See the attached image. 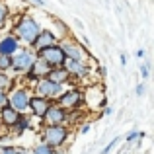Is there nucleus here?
<instances>
[{"mask_svg": "<svg viewBox=\"0 0 154 154\" xmlns=\"http://www.w3.org/2000/svg\"><path fill=\"white\" fill-rule=\"evenodd\" d=\"M140 74H143V78H148V74H150V63L140 64Z\"/></svg>", "mask_w": 154, "mask_h": 154, "instance_id": "obj_22", "label": "nucleus"}, {"mask_svg": "<svg viewBox=\"0 0 154 154\" xmlns=\"http://www.w3.org/2000/svg\"><path fill=\"white\" fill-rule=\"evenodd\" d=\"M6 18H8V8L4 6V4H0V27H2V23L6 22Z\"/></svg>", "mask_w": 154, "mask_h": 154, "instance_id": "obj_21", "label": "nucleus"}, {"mask_svg": "<svg viewBox=\"0 0 154 154\" xmlns=\"http://www.w3.org/2000/svg\"><path fill=\"white\" fill-rule=\"evenodd\" d=\"M119 140H121V139H113V140H111V143H109V144H107V146H105V148H103V150H102V154H107V152H109V150H111V148H113V146H115V144H117V143H119Z\"/></svg>", "mask_w": 154, "mask_h": 154, "instance_id": "obj_25", "label": "nucleus"}, {"mask_svg": "<svg viewBox=\"0 0 154 154\" xmlns=\"http://www.w3.org/2000/svg\"><path fill=\"white\" fill-rule=\"evenodd\" d=\"M8 105H10L12 109H16V111H26L27 105H29V96H27L26 90H16L14 94L8 98Z\"/></svg>", "mask_w": 154, "mask_h": 154, "instance_id": "obj_5", "label": "nucleus"}, {"mask_svg": "<svg viewBox=\"0 0 154 154\" xmlns=\"http://www.w3.org/2000/svg\"><path fill=\"white\" fill-rule=\"evenodd\" d=\"M103 113H105V115H111L113 109H111V107H105V109H103Z\"/></svg>", "mask_w": 154, "mask_h": 154, "instance_id": "obj_30", "label": "nucleus"}, {"mask_svg": "<svg viewBox=\"0 0 154 154\" xmlns=\"http://www.w3.org/2000/svg\"><path fill=\"white\" fill-rule=\"evenodd\" d=\"M60 49H63L66 59H72V60H80L82 59V51H80V47L74 45V43H63Z\"/></svg>", "mask_w": 154, "mask_h": 154, "instance_id": "obj_15", "label": "nucleus"}, {"mask_svg": "<svg viewBox=\"0 0 154 154\" xmlns=\"http://www.w3.org/2000/svg\"><path fill=\"white\" fill-rule=\"evenodd\" d=\"M18 117H20V113L16 111V109H12L8 103L0 109V121H2L6 127H14V123L18 121Z\"/></svg>", "mask_w": 154, "mask_h": 154, "instance_id": "obj_11", "label": "nucleus"}, {"mask_svg": "<svg viewBox=\"0 0 154 154\" xmlns=\"http://www.w3.org/2000/svg\"><path fill=\"white\" fill-rule=\"evenodd\" d=\"M121 63H123V66L127 64V55H123V53H121Z\"/></svg>", "mask_w": 154, "mask_h": 154, "instance_id": "obj_29", "label": "nucleus"}, {"mask_svg": "<svg viewBox=\"0 0 154 154\" xmlns=\"http://www.w3.org/2000/svg\"><path fill=\"white\" fill-rule=\"evenodd\" d=\"M33 154H55L53 152V148L49 146V144H39V146H35V150H33Z\"/></svg>", "mask_w": 154, "mask_h": 154, "instance_id": "obj_17", "label": "nucleus"}, {"mask_svg": "<svg viewBox=\"0 0 154 154\" xmlns=\"http://www.w3.org/2000/svg\"><path fill=\"white\" fill-rule=\"evenodd\" d=\"M16 31H18V35L23 39V41H27V43H33V39L39 35V26H37V22H35L33 18H22L18 22V26H16Z\"/></svg>", "mask_w": 154, "mask_h": 154, "instance_id": "obj_2", "label": "nucleus"}, {"mask_svg": "<svg viewBox=\"0 0 154 154\" xmlns=\"http://www.w3.org/2000/svg\"><path fill=\"white\" fill-rule=\"evenodd\" d=\"M80 102H82V94H80L78 90H68V92H64V94L60 96L59 105L63 109H74Z\"/></svg>", "mask_w": 154, "mask_h": 154, "instance_id": "obj_9", "label": "nucleus"}, {"mask_svg": "<svg viewBox=\"0 0 154 154\" xmlns=\"http://www.w3.org/2000/svg\"><path fill=\"white\" fill-rule=\"evenodd\" d=\"M12 66V59L8 55H0V70H8Z\"/></svg>", "mask_w": 154, "mask_h": 154, "instance_id": "obj_18", "label": "nucleus"}, {"mask_svg": "<svg viewBox=\"0 0 154 154\" xmlns=\"http://www.w3.org/2000/svg\"><path fill=\"white\" fill-rule=\"evenodd\" d=\"M35 92L39 94V98H57L60 94V84H55L47 78H39L37 80V86H35Z\"/></svg>", "mask_w": 154, "mask_h": 154, "instance_id": "obj_4", "label": "nucleus"}, {"mask_svg": "<svg viewBox=\"0 0 154 154\" xmlns=\"http://www.w3.org/2000/svg\"><path fill=\"white\" fill-rule=\"evenodd\" d=\"M55 41H57V37L51 33V31H39V35L33 39V43L31 45L35 47V49H43V47H49V45H55Z\"/></svg>", "mask_w": 154, "mask_h": 154, "instance_id": "obj_10", "label": "nucleus"}, {"mask_svg": "<svg viewBox=\"0 0 154 154\" xmlns=\"http://www.w3.org/2000/svg\"><path fill=\"white\" fill-rule=\"evenodd\" d=\"M29 105H31V111L35 113L37 117H43V113L49 109V100H45V98H29Z\"/></svg>", "mask_w": 154, "mask_h": 154, "instance_id": "obj_13", "label": "nucleus"}, {"mask_svg": "<svg viewBox=\"0 0 154 154\" xmlns=\"http://www.w3.org/2000/svg\"><path fill=\"white\" fill-rule=\"evenodd\" d=\"M137 94H139V96L144 94V84H139V86H137Z\"/></svg>", "mask_w": 154, "mask_h": 154, "instance_id": "obj_27", "label": "nucleus"}, {"mask_svg": "<svg viewBox=\"0 0 154 154\" xmlns=\"http://www.w3.org/2000/svg\"><path fill=\"white\" fill-rule=\"evenodd\" d=\"M10 59H12V66H14L16 70H27V68L33 64L35 57L31 55L29 51H20V53H16L14 57H10Z\"/></svg>", "mask_w": 154, "mask_h": 154, "instance_id": "obj_6", "label": "nucleus"}, {"mask_svg": "<svg viewBox=\"0 0 154 154\" xmlns=\"http://www.w3.org/2000/svg\"><path fill=\"white\" fill-rule=\"evenodd\" d=\"M70 78V74L66 72V68H60V66H57V68H51L49 72H47V80H51V82H55V84H64L66 80Z\"/></svg>", "mask_w": 154, "mask_h": 154, "instance_id": "obj_12", "label": "nucleus"}, {"mask_svg": "<svg viewBox=\"0 0 154 154\" xmlns=\"http://www.w3.org/2000/svg\"><path fill=\"white\" fill-rule=\"evenodd\" d=\"M0 154H20V150L14 148V146H4L2 150H0Z\"/></svg>", "mask_w": 154, "mask_h": 154, "instance_id": "obj_24", "label": "nucleus"}, {"mask_svg": "<svg viewBox=\"0 0 154 154\" xmlns=\"http://www.w3.org/2000/svg\"><path fill=\"white\" fill-rule=\"evenodd\" d=\"M66 137H68V131L63 125H49L43 131V140L49 146H60V144H64Z\"/></svg>", "mask_w": 154, "mask_h": 154, "instance_id": "obj_3", "label": "nucleus"}, {"mask_svg": "<svg viewBox=\"0 0 154 154\" xmlns=\"http://www.w3.org/2000/svg\"><path fill=\"white\" fill-rule=\"evenodd\" d=\"M135 55H137V59H143V57H144V51H143V49H139V51L135 53Z\"/></svg>", "mask_w": 154, "mask_h": 154, "instance_id": "obj_28", "label": "nucleus"}, {"mask_svg": "<svg viewBox=\"0 0 154 154\" xmlns=\"http://www.w3.org/2000/svg\"><path fill=\"white\" fill-rule=\"evenodd\" d=\"M16 49H18V39L14 37H6L0 41V55H8L12 57L16 53Z\"/></svg>", "mask_w": 154, "mask_h": 154, "instance_id": "obj_16", "label": "nucleus"}, {"mask_svg": "<svg viewBox=\"0 0 154 154\" xmlns=\"http://www.w3.org/2000/svg\"><path fill=\"white\" fill-rule=\"evenodd\" d=\"M8 86H12V80L8 78V76L0 74V90H4V88H8Z\"/></svg>", "mask_w": 154, "mask_h": 154, "instance_id": "obj_23", "label": "nucleus"}, {"mask_svg": "<svg viewBox=\"0 0 154 154\" xmlns=\"http://www.w3.org/2000/svg\"><path fill=\"white\" fill-rule=\"evenodd\" d=\"M39 59L45 60L49 66H63L64 60H66V57H64L63 49H60V45H49V47H43V49H39Z\"/></svg>", "mask_w": 154, "mask_h": 154, "instance_id": "obj_1", "label": "nucleus"}, {"mask_svg": "<svg viewBox=\"0 0 154 154\" xmlns=\"http://www.w3.org/2000/svg\"><path fill=\"white\" fill-rule=\"evenodd\" d=\"M16 133H22V131H26L27 127H29V123H27L26 119H22V117H18V121H16Z\"/></svg>", "mask_w": 154, "mask_h": 154, "instance_id": "obj_19", "label": "nucleus"}, {"mask_svg": "<svg viewBox=\"0 0 154 154\" xmlns=\"http://www.w3.org/2000/svg\"><path fill=\"white\" fill-rule=\"evenodd\" d=\"M143 137H144V133H139V131H131V133L127 135V143H133L135 139H143Z\"/></svg>", "mask_w": 154, "mask_h": 154, "instance_id": "obj_20", "label": "nucleus"}, {"mask_svg": "<svg viewBox=\"0 0 154 154\" xmlns=\"http://www.w3.org/2000/svg\"><path fill=\"white\" fill-rule=\"evenodd\" d=\"M49 70H51V66L45 63V60L35 59V60H33V64H31V66L27 68V78H29V80H39V78H45Z\"/></svg>", "mask_w": 154, "mask_h": 154, "instance_id": "obj_8", "label": "nucleus"}, {"mask_svg": "<svg viewBox=\"0 0 154 154\" xmlns=\"http://www.w3.org/2000/svg\"><path fill=\"white\" fill-rule=\"evenodd\" d=\"M64 111L66 109H63L60 105H49V109L43 113V119H45L47 125H60L64 121V117H66Z\"/></svg>", "mask_w": 154, "mask_h": 154, "instance_id": "obj_7", "label": "nucleus"}, {"mask_svg": "<svg viewBox=\"0 0 154 154\" xmlns=\"http://www.w3.org/2000/svg\"><path fill=\"white\" fill-rule=\"evenodd\" d=\"M63 66L66 68L68 74H76V76H84V74H86V66H84L82 60H72V59H66Z\"/></svg>", "mask_w": 154, "mask_h": 154, "instance_id": "obj_14", "label": "nucleus"}, {"mask_svg": "<svg viewBox=\"0 0 154 154\" xmlns=\"http://www.w3.org/2000/svg\"><path fill=\"white\" fill-rule=\"evenodd\" d=\"M35 4H37V6H43V4H45V0H33Z\"/></svg>", "mask_w": 154, "mask_h": 154, "instance_id": "obj_31", "label": "nucleus"}, {"mask_svg": "<svg viewBox=\"0 0 154 154\" xmlns=\"http://www.w3.org/2000/svg\"><path fill=\"white\" fill-rule=\"evenodd\" d=\"M6 103H8V96L4 94V90H0V107H4Z\"/></svg>", "mask_w": 154, "mask_h": 154, "instance_id": "obj_26", "label": "nucleus"}]
</instances>
